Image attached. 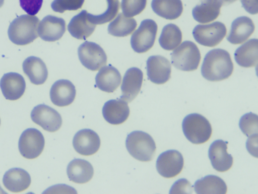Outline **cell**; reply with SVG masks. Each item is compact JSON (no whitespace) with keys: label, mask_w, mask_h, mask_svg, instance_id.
Listing matches in <instances>:
<instances>
[{"label":"cell","mask_w":258,"mask_h":194,"mask_svg":"<svg viewBox=\"0 0 258 194\" xmlns=\"http://www.w3.org/2000/svg\"><path fill=\"white\" fill-rule=\"evenodd\" d=\"M67 173L70 180L82 184L92 179L94 169L91 163L87 160L75 159L68 164Z\"/></svg>","instance_id":"26"},{"label":"cell","mask_w":258,"mask_h":194,"mask_svg":"<svg viewBox=\"0 0 258 194\" xmlns=\"http://www.w3.org/2000/svg\"><path fill=\"white\" fill-rule=\"evenodd\" d=\"M242 7L250 14H256L258 12L257 0H240Z\"/></svg>","instance_id":"38"},{"label":"cell","mask_w":258,"mask_h":194,"mask_svg":"<svg viewBox=\"0 0 258 194\" xmlns=\"http://www.w3.org/2000/svg\"><path fill=\"white\" fill-rule=\"evenodd\" d=\"M31 117L34 122L49 132L57 131L62 124L60 114L53 108L44 104L34 107Z\"/></svg>","instance_id":"11"},{"label":"cell","mask_w":258,"mask_h":194,"mask_svg":"<svg viewBox=\"0 0 258 194\" xmlns=\"http://www.w3.org/2000/svg\"><path fill=\"white\" fill-rule=\"evenodd\" d=\"M233 69L229 52L222 49L215 48L206 54L201 67V74L208 81H220L229 77Z\"/></svg>","instance_id":"1"},{"label":"cell","mask_w":258,"mask_h":194,"mask_svg":"<svg viewBox=\"0 0 258 194\" xmlns=\"http://www.w3.org/2000/svg\"><path fill=\"white\" fill-rule=\"evenodd\" d=\"M121 76L119 71L112 66L101 68L96 76V86L100 90L113 92L119 86Z\"/></svg>","instance_id":"24"},{"label":"cell","mask_w":258,"mask_h":194,"mask_svg":"<svg viewBox=\"0 0 258 194\" xmlns=\"http://www.w3.org/2000/svg\"><path fill=\"white\" fill-rule=\"evenodd\" d=\"M102 114L108 123L114 125L121 124L130 115L127 102L120 98L108 100L103 106Z\"/></svg>","instance_id":"19"},{"label":"cell","mask_w":258,"mask_h":194,"mask_svg":"<svg viewBox=\"0 0 258 194\" xmlns=\"http://www.w3.org/2000/svg\"><path fill=\"white\" fill-rule=\"evenodd\" d=\"M182 127L186 138L195 144H201L210 138L212 128L209 120L199 113L186 115L182 121Z\"/></svg>","instance_id":"4"},{"label":"cell","mask_w":258,"mask_h":194,"mask_svg":"<svg viewBox=\"0 0 258 194\" xmlns=\"http://www.w3.org/2000/svg\"><path fill=\"white\" fill-rule=\"evenodd\" d=\"M0 87L6 99L16 100L24 93L26 83L21 75L10 72L3 75L0 81Z\"/></svg>","instance_id":"17"},{"label":"cell","mask_w":258,"mask_h":194,"mask_svg":"<svg viewBox=\"0 0 258 194\" xmlns=\"http://www.w3.org/2000/svg\"><path fill=\"white\" fill-rule=\"evenodd\" d=\"M257 134L248 137V139L246 142V148L247 150L253 156H254V154H257L254 151V150L256 151H257Z\"/></svg>","instance_id":"39"},{"label":"cell","mask_w":258,"mask_h":194,"mask_svg":"<svg viewBox=\"0 0 258 194\" xmlns=\"http://www.w3.org/2000/svg\"><path fill=\"white\" fill-rule=\"evenodd\" d=\"M4 3V0H0V8H1L3 6Z\"/></svg>","instance_id":"42"},{"label":"cell","mask_w":258,"mask_h":194,"mask_svg":"<svg viewBox=\"0 0 258 194\" xmlns=\"http://www.w3.org/2000/svg\"><path fill=\"white\" fill-rule=\"evenodd\" d=\"M107 8L102 14L94 15L88 13V17L93 24L101 25L111 21L117 15L119 9L118 0H106Z\"/></svg>","instance_id":"32"},{"label":"cell","mask_w":258,"mask_h":194,"mask_svg":"<svg viewBox=\"0 0 258 194\" xmlns=\"http://www.w3.org/2000/svg\"><path fill=\"white\" fill-rule=\"evenodd\" d=\"M66 30V22L62 18L47 15L40 22L38 27V34L42 40L53 42L60 39Z\"/></svg>","instance_id":"13"},{"label":"cell","mask_w":258,"mask_h":194,"mask_svg":"<svg viewBox=\"0 0 258 194\" xmlns=\"http://www.w3.org/2000/svg\"><path fill=\"white\" fill-rule=\"evenodd\" d=\"M239 126L242 133L247 137L257 134V115L252 112L244 114L240 119Z\"/></svg>","instance_id":"33"},{"label":"cell","mask_w":258,"mask_h":194,"mask_svg":"<svg viewBox=\"0 0 258 194\" xmlns=\"http://www.w3.org/2000/svg\"><path fill=\"white\" fill-rule=\"evenodd\" d=\"M171 66L168 59L161 55H152L147 60L148 79L156 84H163L171 77Z\"/></svg>","instance_id":"12"},{"label":"cell","mask_w":258,"mask_h":194,"mask_svg":"<svg viewBox=\"0 0 258 194\" xmlns=\"http://www.w3.org/2000/svg\"><path fill=\"white\" fill-rule=\"evenodd\" d=\"M21 7L28 14L35 15L40 10L43 0H19Z\"/></svg>","instance_id":"36"},{"label":"cell","mask_w":258,"mask_h":194,"mask_svg":"<svg viewBox=\"0 0 258 194\" xmlns=\"http://www.w3.org/2000/svg\"><path fill=\"white\" fill-rule=\"evenodd\" d=\"M222 4L220 0H200L192 9L194 19L200 23H207L216 19Z\"/></svg>","instance_id":"25"},{"label":"cell","mask_w":258,"mask_h":194,"mask_svg":"<svg viewBox=\"0 0 258 194\" xmlns=\"http://www.w3.org/2000/svg\"><path fill=\"white\" fill-rule=\"evenodd\" d=\"M85 0H54L51 4L55 12L62 13L66 11H75L82 8Z\"/></svg>","instance_id":"35"},{"label":"cell","mask_w":258,"mask_h":194,"mask_svg":"<svg viewBox=\"0 0 258 194\" xmlns=\"http://www.w3.org/2000/svg\"><path fill=\"white\" fill-rule=\"evenodd\" d=\"M189 182L186 179L182 178L176 181L172 186L170 193H192V187Z\"/></svg>","instance_id":"37"},{"label":"cell","mask_w":258,"mask_h":194,"mask_svg":"<svg viewBox=\"0 0 258 194\" xmlns=\"http://www.w3.org/2000/svg\"><path fill=\"white\" fill-rule=\"evenodd\" d=\"M143 80V74L140 69L133 67L128 69L123 77L120 99L127 103L133 101L141 90Z\"/></svg>","instance_id":"16"},{"label":"cell","mask_w":258,"mask_h":194,"mask_svg":"<svg viewBox=\"0 0 258 194\" xmlns=\"http://www.w3.org/2000/svg\"><path fill=\"white\" fill-rule=\"evenodd\" d=\"M73 145L77 152L84 156H90L96 153L100 146L98 134L91 129H83L74 136Z\"/></svg>","instance_id":"15"},{"label":"cell","mask_w":258,"mask_h":194,"mask_svg":"<svg viewBox=\"0 0 258 194\" xmlns=\"http://www.w3.org/2000/svg\"><path fill=\"white\" fill-rule=\"evenodd\" d=\"M258 40L251 39L239 46L235 51L234 58L240 66L249 68L257 66Z\"/></svg>","instance_id":"27"},{"label":"cell","mask_w":258,"mask_h":194,"mask_svg":"<svg viewBox=\"0 0 258 194\" xmlns=\"http://www.w3.org/2000/svg\"><path fill=\"white\" fill-rule=\"evenodd\" d=\"M236 1V0H220L222 4L224 5L232 3Z\"/></svg>","instance_id":"40"},{"label":"cell","mask_w":258,"mask_h":194,"mask_svg":"<svg viewBox=\"0 0 258 194\" xmlns=\"http://www.w3.org/2000/svg\"><path fill=\"white\" fill-rule=\"evenodd\" d=\"M147 0H121V8L126 17H133L140 14L146 8Z\"/></svg>","instance_id":"34"},{"label":"cell","mask_w":258,"mask_h":194,"mask_svg":"<svg viewBox=\"0 0 258 194\" xmlns=\"http://www.w3.org/2000/svg\"><path fill=\"white\" fill-rule=\"evenodd\" d=\"M156 169L162 176L169 178L179 174L184 165L182 154L175 150H169L162 153L156 161Z\"/></svg>","instance_id":"10"},{"label":"cell","mask_w":258,"mask_h":194,"mask_svg":"<svg viewBox=\"0 0 258 194\" xmlns=\"http://www.w3.org/2000/svg\"><path fill=\"white\" fill-rule=\"evenodd\" d=\"M227 32L225 25L218 21L211 24L197 25L192 31L195 40L200 44L208 47L218 45Z\"/></svg>","instance_id":"7"},{"label":"cell","mask_w":258,"mask_h":194,"mask_svg":"<svg viewBox=\"0 0 258 194\" xmlns=\"http://www.w3.org/2000/svg\"><path fill=\"white\" fill-rule=\"evenodd\" d=\"M78 53L81 63L89 70L98 71L106 64V54L96 43L84 42L79 47Z\"/></svg>","instance_id":"8"},{"label":"cell","mask_w":258,"mask_h":194,"mask_svg":"<svg viewBox=\"0 0 258 194\" xmlns=\"http://www.w3.org/2000/svg\"><path fill=\"white\" fill-rule=\"evenodd\" d=\"M0 124H1V119H0Z\"/></svg>","instance_id":"43"},{"label":"cell","mask_w":258,"mask_h":194,"mask_svg":"<svg viewBox=\"0 0 258 194\" xmlns=\"http://www.w3.org/2000/svg\"><path fill=\"white\" fill-rule=\"evenodd\" d=\"M228 142L222 140L214 141L210 145L208 156L214 169L219 172H225L231 168L233 159L227 152Z\"/></svg>","instance_id":"14"},{"label":"cell","mask_w":258,"mask_h":194,"mask_svg":"<svg viewBox=\"0 0 258 194\" xmlns=\"http://www.w3.org/2000/svg\"><path fill=\"white\" fill-rule=\"evenodd\" d=\"M0 193H6V192H5L3 188L0 186Z\"/></svg>","instance_id":"41"},{"label":"cell","mask_w":258,"mask_h":194,"mask_svg":"<svg viewBox=\"0 0 258 194\" xmlns=\"http://www.w3.org/2000/svg\"><path fill=\"white\" fill-rule=\"evenodd\" d=\"M39 19L35 15H23L15 18L9 26L8 33L10 40L18 45L32 42L38 36Z\"/></svg>","instance_id":"2"},{"label":"cell","mask_w":258,"mask_h":194,"mask_svg":"<svg viewBox=\"0 0 258 194\" xmlns=\"http://www.w3.org/2000/svg\"><path fill=\"white\" fill-rule=\"evenodd\" d=\"M88 14V12L87 11H82L75 16L68 24L69 32L76 39L85 40L95 30L96 25L90 21Z\"/></svg>","instance_id":"23"},{"label":"cell","mask_w":258,"mask_h":194,"mask_svg":"<svg viewBox=\"0 0 258 194\" xmlns=\"http://www.w3.org/2000/svg\"><path fill=\"white\" fill-rule=\"evenodd\" d=\"M137 26V23L135 19L126 17L120 13L108 25V32L115 37H125L132 33Z\"/></svg>","instance_id":"30"},{"label":"cell","mask_w":258,"mask_h":194,"mask_svg":"<svg viewBox=\"0 0 258 194\" xmlns=\"http://www.w3.org/2000/svg\"><path fill=\"white\" fill-rule=\"evenodd\" d=\"M45 140L42 133L34 128L25 130L21 134L18 144L21 154L32 159L38 157L43 150Z\"/></svg>","instance_id":"9"},{"label":"cell","mask_w":258,"mask_h":194,"mask_svg":"<svg viewBox=\"0 0 258 194\" xmlns=\"http://www.w3.org/2000/svg\"><path fill=\"white\" fill-rule=\"evenodd\" d=\"M151 7L157 15L170 20L178 18L183 11L181 0H152Z\"/></svg>","instance_id":"28"},{"label":"cell","mask_w":258,"mask_h":194,"mask_svg":"<svg viewBox=\"0 0 258 194\" xmlns=\"http://www.w3.org/2000/svg\"><path fill=\"white\" fill-rule=\"evenodd\" d=\"M76 94L74 84L69 80L61 79L56 81L51 87L50 98L52 103L63 107L70 105Z\"/></svg>","instance_id":"18"},{"label":"cell","mask_w":258,"mask_h":194,"mask_svg":"<svg viewBox=\"0 0 258 194\" xmlns=\"http://www.w3.org/2000/svg\"><path fill=\"white\" fill-rule=\"evenodd\" d=\"M197 193H226L227 187L218 176L207 175L196 181L193 186Z\"/></svg>","instance_id":"29"},{"label":"cell","mask_w":258,"mask_h":194,"mask_svg":"<svg viewBox=\"0 0 258 194\" xmlns=\"http://www.w3.org/2000/svg\"><path fill=\"white\" fill-rule=\"evenodd\" d=\"M182 36L181 31L177 26L168 24L163 28L159 43L163 49L172 50L180 44Z\"/></svg>","instance_id":"31"},{"label":"cell","mask_w":258,"mask_h":194,"mask_svg":"<svg viewBox=\"0 0 258 194\" xmlns=\"http://www.w3.org/2000/svg\"><path fill=\"white\" fill-rule=\"evenodd\" d=\"M125 145L132 157L143 162L152 160L156 149L152 137L148 133L140 131L130 133L126 137Z\"/></svg>","instance_id":"3"},{"label":"cell","mask_w":258,"mask_h":194,"mask_svg":"<svg viewBox=\"0 0 258 194\" xmlns=\"http://www.w3.org/2000/svg\"><path fill=\"white\" fill-rule=\"evenodd\" d=\"M254 28L251 19L246 16L238 17L232 23L227 40L233 44H241L251 36Z\"/></svg>","instance_id":"20"},{"label":"cell","mask_w":258,"mask_h":194,"mask_svg":"<svg viewBox=\"0 0 258 194\" xmlns=\"http://www.w3.org/2000/svg\"><path fill=\"white\" fill-rule=\"evenodd\" d=\"M3 182L5 187L9 191L19 192L28 188L31 183V177L24 169L13 168L5 173Z\"/></svg>","instance_id":"21"},{"label":"cell","mask_w":258,"mask_h":194,"mask_svg":"<svg viewBox=\"0 0 258 194\" xmlns=\"http://www.w3.org/2000/svg\"><path fill=\"white\" fill-rule=\"evenodd\" d=\"M157 29V25L154 20L145 19L142 21L131 36V45L133 49L139 53L150 49L154 45Z\"/></svg>","instance_id":"6"},{"label":"cell","mask_w":258,"mask_h":194,"mask_svg":"<svg viewBox=\"0 0 258 194\" xmlns=\"http://www.w3.org/2000/svg\"><path fill=\"white\" fill-rule=\"evenodd\" d=\"M172 64L183 71L196 70L200 62L201 54L196 44L190 41L183 42L171 53Z\"/></svg>","instance_id":"5"},{"label":"cell","mask_w":258,"mask_h":194,"mask_svg":"<svg viewBox=\"0 0 258 194\" xmlns=\"http://www.w3.org/2000/svg\"><path fill=\"white\" fill-rule=\"evenodd\" d=\"M22 68L24 73L34 85L43 84L47 79V67L43 61L38 57L31 56L26 58Z\"/></svg>","instance_id":"22"}]
</instances>
